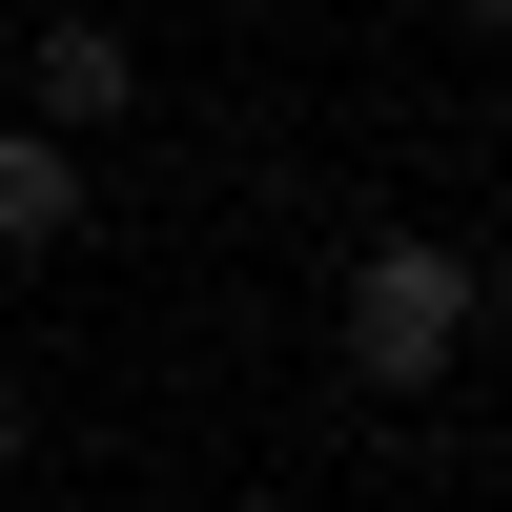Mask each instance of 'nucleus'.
Returning a JSON list of instances; mask_svg holds the SVG:
<instances>
[{
	"mask_svg": "<svg viewBox=\"0 0 512 512\" xmlns=\"http://www.w3.org/2000/svg\"><path fill=\"white\" fill-rule=\"evenodd\" d=\"M472 246H369L349 267V369L369 390H451V349H472Z\"/></svg>",
	"mask_w": 512,
	"mask_h": 512,
	"instance_id": "f257e3e1",
	"label": "nucleus"
},
{
	"mask_svg": "<svg viewBox=\"0 0 512 512\" xmlns=\"http://www.w3.org/2000/svg\"><path fill=\"white\" fill-rule=\"evenodd\" d=\"M21 62H41V123H123V103H144V62H123V21H41Z\"/></svg>",
	"mask_w": 512,
	"mask_h": 512,
	"instance_id": "f03ea898",
	"label": "nucleus"
},
{
	"mask_svg": "<svg viewBox=\"0 0 512 512\" xmlns=\"http://www.w3.org/2000/svg\"><path fill=\"white\" fill-rule=\"evenodd\" d=\"M82 226V164H62V123H0V267L21 246H62Z\"/></svg>",
	"mask_w": 512,
	"mask_h": 512,
	"instance_id": "7ed1b4c3",
	"label": "nucleus"
},
{
	"mask_svg": "<svg viewBox=\"0 0 512 512\" xmlns=\"http://www.w3.org/2000/svg\"><path fill=\"white\" fill-rule=\"evenodd\" d=\"M0 472H21V390H0Z\"/></svg>",
	"mask_w": 512,
	"mask_h": 512,
	"instance_id": "20e7f679",
	"label": "nucleus"
}]
</instances>
